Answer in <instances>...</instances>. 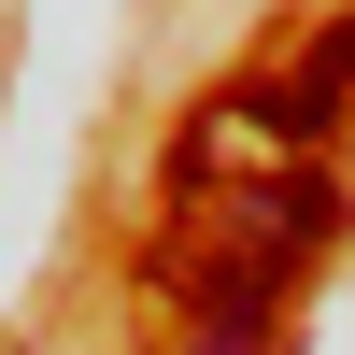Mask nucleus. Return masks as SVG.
Returning <instances> with one entry per match:
<instances>
[{
	"label": "nucleus",
	"instance_id": "nucleus-1",
	"mask_svg": "<svg viewBox=\"0 0 355 355\" xmlns=\"http://www.w3.org/2000/svg\"><path fill=\"white\" fill-rule=\"evenodd\" d=\"M199 355H270V327H242V313H214V327H199Z\"/></svg>",
	"mask_w": 355,
	"mask_h": 355
}]
</instances>
